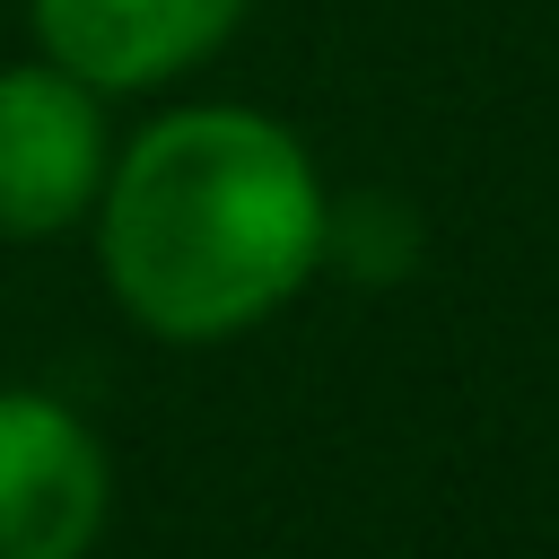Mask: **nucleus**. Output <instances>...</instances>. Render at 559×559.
<instances>
[{
  "label": "nucleus",
  "mask_w": 559,
  "mask_h": 559,
  "mask_svg": "<svg viewBox=\"0 0 559 559\" xmlns=\"http://www.w3.org/2000/svg\"><path fill=\"white\" fill-rule=\"evenodd\" d=\"M96 271L157 341H236L271 323L332 253V192L306 140L253 105L157 114L96 192Z\"/></svg>",
  "instance_id": "f257e3e1"
},
{
  "label": "nucleus",
  "mask_w": 559,
  "mask_h": 559,
  "mask_svg": "<svg viewBox=\"0 0 559 559\" xmlns=\"http://www.w3.org/2000/svg\"><path fill=\"white\" fill-rule=\"evenodd\" d=\"M114 507L105 437L35 384H0V559H87Z\"/></svg>",
  "instance_id": "f03ea898"
},
{
  "label": "nucleus",
  "mask_w": 559,
  "mask_h": 559,
  "mask_svg": "<svg viewBox=\"0 0 559 559\" xmlns=\"http://www.w3.org/2000/svg\"><path fill=\"white\" fill-rule=\"evenodd\" d=\"M114 166L105 96L61 61L0 70V236H61L96 210Z\"/></svg>",
  "instance_id": "7ed1b4c3"
},
{
  "label": "nucleus",
  "mask_w": 559,
  "mask_h": 559,
  "mask_svg": "<svg viewBox=\"0 0 559 559\" xmlns=\"http://www.w3.org/2000/svg\"><path fill=\"white\" fill-rule=\"evenodd\" d=\"M253 0H26L44 61L87 79L96 96H140L201 70Z\"/></svg>",
  "instance_id": "20e7f679"
}]
</instances>
